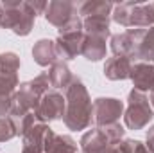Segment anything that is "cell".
<instances>
[{
  "instance_id": "6da1fadb",
  "label": "cell",
  "mask_w": 154,
  "mask_h": 153,
  "mask_svg": "<svg viewBox=\"0 0 154 153\" xmlns=\"http://www.w3.org/2000/svg\"><path fill=\"white\" fill-rule=\"evenodd\" d=\"M66 112H65V122L70 130H82L91 122V101L88 97L86 88L82 83L74 77L70 86L66 88Z\"/></svg>"
},
{
  "instance_id": "7a4b0ae2",
  "label": "cell",
  "mask_w": 154,
  "mask_h": 153,
  "mask_svg": "<svg viewBox=\"0 0 154 153\" xmlns=\"http://www.w3.org/2000/svg\"><path fill=\"white\" fill-rule=\"evenodd\" d=\"M36 11L31 2H5L2 4L0 25L11 29L14 34L25 36L31 33Z\"/></svg>"
},
{
  "instance_id": "3957f363",
  "label": "cell",
  "mask_w": 154,
  "mask_h": 153,
  "mask_svg": "<svg viewBox=\"0 0 154 153\" xmlns=\"http://www.w3.org/2000/svg\"><path fill=\"white\" fill-rule=\"evenodd\" d=\"M116 24L124 27H147L154 24V4H140V2H124L115 7L113 13Z\"/></svg>"
},
{
  "instance_id": "277c9868",
  "label": "cell",
  "mask_w": 154,
  "mask_h": 153,
  "mask_svg": "<svg viewBox=\"0 0 154 153\" xmlns=\"http://www.w3.org/2000/svg\"><path fill=\"white\" fill-rule=\"evenodd\" d=\"M122 135L124 130L120 128L118 122L106 128H95L82 137V153H106L109 148L115 146L118 139H122Z\"/></svg>"
},
{
  "instance_id": "5b68a950",
  "label": "cell",
  "mask_w": 154,
  "mask_h": 153,
  "mask_svg": "<svg viewBox=\"0 0 154 153\" xmlns=\"http://www.w3.org/2000/svg\"><path fill=\"white\" fill-rule=\"evenodd\" d=\"M152 119V108L143 96V92L133 90L129 94V106L125 114V124L131 130H140L143 128L149 121Z\"/></svg>"
},
{
  "instance_id": "8992f818",
  "label": "cell",
  "mask_w": 154,
  "mask_h": 153,
  "mask_svg": "<svg viewBox=\"0 0 154 153\" xmlns=\"http://www.w3.org/2000/svg\"><path fill=\"white\" fill-rule=\"evenodd\" d=\"M145 31L143 29H129L122 34H116L111 38V49L115 56H124V58H138V49L143 38Z\"/></svg>"
},
{
  "instance_id": "52a82bcc",
  "label": "cell",
  "mask_w": 154,
  "mask_h": 153,
  "mask_svg": "<svg viewBox=\"0 0 154 153\" xmlns=\"http://www.w3.org/2000/svg\"><path fill=\"white\" fill-rule=\"evenodd\" d=\"M45 18L52 25L59 27V31H63L79 18L77 16V4H72V2H50L47 5Z\"/></svg>"
},
{
  "instance_id": "ba28073f",
  "label": "cell",
  "mask_w": 154,
  "mask_h": 153,
  "mask_svg": "<svg viewBox=\"0 0 154 153\" xmlns=\"http://www.w3.org/2000/svg\"><path fill=\"white\" fill-rule=\"evenodd\" d=\"M66 101L59 92H45L34 110V117L39 121H52L65 115Z\"/></svg>"
},
{
  "instance_id": "9c48e42d",
  "label": "cell",
  "mask_w": 154,
  "mask_h": 153,
  "mask_svg": "<svg viewBox=\"0 0 154 153\" xmlns=\"http://www.w3.org/2000/svg\"><path fill=\"white\" fill-rule=\"evenodd\" d=\"M122 108L124 105L118 101V99H111V97H100L93 103V110H91V115L95 119L97 124L100 126H111V124H116L118 117L122 115Z\"/></svg>"
},
{
  "instance_id": "30bf717a",
  "label": "cell",
  "mask_w": 154,
  "mask_h": 153,
  "mask_svg": "<svg viewBox=\"0 0 154 153\" xmlns=\"http://www.w3.org/2000/svg\"><path fill=\"white\" fill-rule=\"evenodd\" d=\"M129 77L133 79V83H134L138 92L154 90V67L152 65H149L145 61H138V63L131 65Z\"/></svg>"
},
{
  "instance_id": "8fae6325",
  "label": "cell",
  "mask_w": 154,
  "mask_h": 153,
  "mask_svg": "<svg viewBox=\"0 0 154 153\" xmlns=\"http://www.w3.org/2000/svg\"><path fill=\"white\" fill-rule=\"evenodd\" d=\"M43 150H45V153H79L77 151L75 142H74L70 137L56 135L50 128H48L47 133H45Z\"/></svg>"
},
{
  "instance_id": "7c38bea8",
  "label": "cell",
  "mask_w": 154,
  "mask_h": 153,
  "mask_svg": "<svg viewBox=\"0 0 154 153\" xmlns=\"http://www.w3.org/2000/svg\"><path fill=\"white\" fill-rule=\"evenodd\" d=\"M82 27H84V33L88 36H97V38H104V40L109 36L108 15H90V16H84Z\"/></svg>"
},
{
  "instance_id": "4fadbf2b",
  "label": "cell",
  "mask_w": 154,
  "mask_h": 153,
  "mask_svg": "<svg viewBox=\"0 0 154 153\" xmlns=\"http://www.w3.org/2000/svg\"><path fill=\"white\" fill-rule=\"evenodd\" d=\"M81 54L86 56V60H90V61H99L106 54V40L84 34L82 47H81Z\"/></svg>"
},
{
  "instance_id": "5bb4252c",
  "label": "cell",
  "mask_w": 154,
  "mask_h": 153,
  "mask_svg": "<svg viewBox=\"0 0 154 153\" xmlns=\"http://www.w3.org/2000/svg\"><path fill=\"white\" fill-rule=\"evenodd\" d=\"M104 74L109 79H125L131 74V61L124 56H113L104 67Z\"/></svg>"
},
{
  "instance_id": "9a60e30c",
  "label": "cell",
  "mask_w": 154,
  "mask_h": 153,
  "mask_svg": "<svg viewBox=\"0 0 154 153\" xmlns=\"http://www.w3.org/2000/svg\"><path fill=\"white\" fill-rule=\"evenodd\" d=\"M32 56L41 67H47L50 63H54L57 60V52H56V43L50 40H39L36 47L32 49Z\"/></svg>"
},
{
  "instance_id": "2e32d148",
  "label": "cell",
  "mask_w": 154,
  "mask_h": 153,
  "mask_svg": "<svg viewBox=\"0 0 154 153\" xmlns=\"http://www.w3.org/2000/svg\"><path fill=\"white\" fill-rule=\"evenodd\" d=\"M48 81L54 88H68L70 83L74 81V77L70 74L68 67L63 63H56L52 67V70L48 72Z\"/></svg>"
},
{
  "instance_id": "e0dca14e",
  "label": "cell",
  "mask_w": 154,
  "mask_h": 153,
  "mask_svg": "<svg viewBox=\"0 0 154 153\" xmlns=\"http://www.w3.org/2000/svg\"><path fill=\"white\" fill-rule=\"evenodd\" d=\"M138 60L142 61H154V27L149 29L140 43V49H138Z\"/></svg>"
},
{
  "instance_id": "ac0fdd59",
  "label": "cell",
  "mask_w": 154,
  "mask_h": 153,
  "mask_svg": "<svg viewBox=\"0 0 154 153\" xmlns=\"http://www.w3.org/2000/svg\"><path fill=\"white\" fill-rule=\"evenodd\" d=\"M16 133H18L16 122L11 117H0V142L13 139Z\"/></svg>"
},
{
  "instance_id": "d6986e66",
  "label": "cell",
  "mask_w": 154,
  "mask_h": 153,
  "mask_svg": "<svg viewBox=\"0 0 154 153\" xmlns=\"http://www.w3.org/2000/svg\"><path fill=\"white\" fill-rule=\"evenodd\" d=\"M106 153H122V151H120V148H116V146H113V148H109V150H108Z\"/></svg>"
},
{
  "instance_id": "ffe728a7",
  "label": "cell",
  "mask_w": 154,
  "mask_h": 153,
  "mask_svg": "<svg viewBox=\"0 0 154 153\" xmlns=\"http://www.w3.org/2000/svg\"><path fill=\"white\" fill-rule=\"evenodd\" d=\"M0 15H2V4H0Z\"/></svg>"
}]
</instances>
